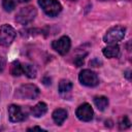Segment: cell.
<instances>
[{
	"label": "cell",
	"mask_w": 132,
	"mask_h": 132,
	"mask_svg": "<svg viewBox=\"0 0 132 132\" xmlns=\"http://www.w3.org/2000/svg\"><path fill=\"white\" fill-rule=\"evenodd\" d=\"M72 89V82L68 79H62L59 84V92L60 93H67L71 91Z\"/></svg>",
	"instance_id": "obj_15"
},
{
	"label": "cell",
	"mask_w": 132,
	"mask_h": 132,
	"mask_svg": "<svg viewBox=\"0 0 132 132\" xmlns=\"http://www.w3.org/2000/svg\"><path fill=\"white\" fill-rule=\"evenodd\" d=\"M23 73H25L29 78H34L36 76V69L31 64H22Z\"/></svg>",
	"instance_id": "obj_14"
},
{
	"label": "cell",
	"mask_w": 132,
	"mask_h": 132,
	"mask_svg": "<svg viewBox=\"0 0 132 132\" xmlns=\"http://www.w3.org/2000/svg\"><path fill=\"white\" fill-rule=\"evenodd\" d=\"M93 109L89 103H82L76 109V117L78 120L84 122H89L93 119Z\"/></svg>",
	"instance_id": "obj_8"
},
{
	"label": "cell",
	"mask_w": 132,
	"mask_h": 132,
	"mask_svg": "<svg viewBox=\"0 0 132 132\" xmlns=\"http://www.w3.org/2000/svg\"><path fill=\"white\" fill-rule=\"evenodd\" d=\"M21 2H28V1H30V0H20Z\"/></svg>",
	"instance_id": "obj_24"
},
{
	"label": "cell",
	"mask_w": 132,
	"mask_h": 132,
	"mask_svg": "<svg viewBox=\"0 0 132 132\" xmlns=\"http://www.w3.org/2000/svg\"><path fill=\"white\" fill-rule=\"evenodd\" d=\"M38 4L44 13L50 16H56L62 10V5L58 0H38Z\"/></svg>",
	"instance_id": "obj_1"
},
{
	"label": "cell",
	"mask_w": 132,
	"mask_h": 132,
	"mask_svg": "<svg viewBox=\"0 0 132 132\" xmlns=\"http://www.w3.org/2000/svg\"><path fill=\"white\" fill-rule=\"evenodd\" d=\"M90 65H92V66H94V67H98V66L101 65V62H100L98 59H94V60H92V61L90 62Z\"/></svg>",
	"instance_id": "obj_20"
},
{
	"label": "cell",
	"mask_w": 132,
	"mask_h": 132,
	"mask_svg": "<svg viewBox=\"0 0 132 132\" xmlns=\"http://www.w3.org/2000/svg\"><path fill=\"white\" fill-rule=\"evenodd\" d=\"M16 33L14 29L9 25H2L0 27V45H8L10 44Z\"/></svg>",
	"instance_id": "obj_6"
},
{
	"label": "cell",
	"mask_w": 132,
	"mask_h": 132,
	"mask_svg": "<svg viewBox=\"0 0 132 132\" xmlns=\"http://www.w3.org/2000/svg\"><path fill=\"white\" fill-rule=\"evenodd\" d=\"M4 67H5V59L0 56V72L3 71Z\"/></svg>",
	"instance_id": "obj_21"
},
{
	"label": "cell",
	"mask_w": 132,
	"mask_h": 132,
	"mask_svg": "<svg viewBox=\"0 0 132 132\" xmlns=\"http://www.w3.org/2000/svg\"><path fill=\"white\" fill-rule=\"evenodd\" d=\"M35 130H38V131H45L44 129L40 128V127H33V128H29L28 131H35Z\"/></svg>",
	"instance_id": "obj_22"
},
{
	"label": "cell",
	"mask_w": 132,
	"mask_h": 132,
	"mask_svg": "<svg viewBox=\"0 0 132 132\" xmlns=\"http://www.w3.org/2000/svg\"><path fill=\"white\" fill-rule=\"evenodd\" d=\"M120 54V47L114 43L103 48V55L107 58H116Z\"/></svg>",
	"instance_id": "obj_11"
},
{
	"label": "cell",
	"mask_w": 132,
	"mask_h": 132,
	"mask_svg": "<svg viewBox=\"0 0 132 132\" xmlns=\"http://www.w3.org/2000/svg\"><path fill=\"white\" fill-rule=\"evenodd\" d=\"M32 114L36 118H40L42 116H44L47 111V105L44 102H39L37 103L33 108H32Z\"/></svg>",
	"instance_id": "obj_12"
},
{
	"label": "cell",
	"mask_w": 132,
	"mask_h": 132,
	"mask_svg": "<svg viewBox=\"0 0 132 132\" xmlns=\"http://www.w3.org/2000/svg\"><path fill=\"white\" fill-rule=\"evenodd\" d=\"M53 48L58 52L60 55H65L68 53V51L70 50L71 46V42L68 36H62L61 38H59L58 40L53 41L52 43Z\"/></svg>",
	"instance_id": "obj_7"
},
{
	"label": "cell",
	"mask_w": 132,
	"mask_h": 132,
	"mask_svg": "<svg viewBox=\"0 0 132 132\" xmlns=\"http://www.w3.org/2000/svg\"><path fill=\"white\" fill-rule=\"evenodd\" d=\"M125 31H126V29L123 28V27H121V26L112 27V28H110L106 32V34L103 37V40L106 43L114 44V43H117L118 41H120V40H122L124 38Z\"/></svg>",
	"instance_id": "obj_4"
},
{
	"label": "cell",
	"mask_w": 132,
	"mask_h": 132,
	"mask_svg": "<svg viewBox=\"0 0 132 132\" xmlns=\"http://www.w3.org/2000/svg\"><path fill=\"white\" fill-rule=\"evenodd\" d=\"M43 82H44V85H51V78L50 77H44Z\"/></svg>",
	"instance_id": "obj_23"
},
{
	"label": "cell",
	"mask_w": 132,
	"mask_h": 132,
	"mask_svg": "<svg viewBox=\"0 0 132 132\" xmlns=\"http://www.w3.org/2000/svg\"><path fill=\"white\" fill-rule=\"evenodd\" d=\"M67 118V111L63 108L55 109L53 112V120L57 125H62Z\"/></svg>",
	"instance_id": "obj_10"
},
{
	"label": "cell",
	"mask_w": 132,
	"mask_h": 132,
	"mask_svg": "<svg viewBox=\"0 0 132 132\" xmlns=\"http://www.w3.org/2000/svg\"><path fill=\"white\" fill-rule=\"evenodd\" d=\"M78 79H79L80 84H82L84 86H87V87H95L99 84V78H98L97 74L90 69L82 70L78 75Z\"/></svg>",
	"instance_id": "obj_5"
},
{
	"label": "cell",
	"mask_w": 132,
	"mask_h": 132,
	"mask_svg": "<svg viewBox=\"0 0 132 132\" xmlns=\"http://www.w3.org/2000/svg\"><path fill=\"white\" fill-rule=\"evenodd\" d=\"M36 9L33 6H26L21 8V10L16 13L15 15V21L22 25H27L29 23H31L35 16H36Z\"/></svg>",
	"instance_id": "obj_3"
},
{
	"label": "cell",
	"mask_w": 132,
	"mask_h": 132,
	"mask_svg": "<svg viewBox=\"0 0 132 132\" xmlns=\"http://www.w3.org/2000/svg\"><path fill=\"white\" fill-rule=\"evenodd\" d=\"M10 72L13 76H20L21 74H23V66L19 61H14L11 65V69Z\"/></svg>",
	"instance_id": "obj_16"
},
{
	"label": "cell",
	"mask_w": 132,
	"mask_h": 132,
	"mask_svg": "<svg viewBox=\"0 0 132 132\" xmlns=\"http://www.w3.org/2000/svg\"><path fill=\"white\" fill-rule=\"evenodd\" d=\"M39 95V89L35 85H23L21 86L16 92L15 96L20 99H35Z\"/></svg>",
	"instance_id": "obj_2"
},
{
	"label": "cell",
	"mask_w": 132,
	"mask_h": 132,
	"mask_svg": "<svg viewBox=\"0 0 132 132\" xmlns=\"http://www.w3.org/2000/svg\"><path fill=\"white\" fill-rule=\"evenodd\" d=\"M15 4H16L15 0H2L3 8L6 11H12L15 7Z\"/></svg>",
	"instance_id": "obj_17"
},
{
	"label": "cell",
	"mask_w": 132,
	"mask_h": 132,
	"mask_svg": "<svg viewBox=\"0 0 132 132\" xmlns=\"http://www.w3.org/2000/svg\"><path fill=\"white\" fill-rule=\"evenodd\" d=\"M85 56H86V54H85L84 56H77V57L75 58L74 63H75V65H76L77 67L82 66V64H84V60H85Z\"/></svg>",
	"instance_id": "obj_19"
},
{
	"label": "cell",
	"mask_w": 132,
	"mask_h": 132,
	"mask_svg": "<svg viewBox=\"0 0 132 132\" xmlns=\"http://www.w3.org/2000/svg\"><path fill=\"white\" fill-rule=\"evenodd\" d=\"M130 125H131V123H130V120L128 119V117H124V118H122V120L120 121V128L121 129H127V128H129L130 127Z\"/></svg>",
	"instance_id": "obj_18"
},
{
	"label": "cell",
	"mask_w": 132,
	"mask_h": 132,
	"mask_svg": "<svg viewBox=\"0 0 132 132\" xmlns=\"http://www.w3.org/2000/svg\"><path fill=\"white\" fill-rule=\"evenodd\" d=\"M94 103L99 110H104L108 105V99L104 96H96L94 98Z\"/></svg>",
	"instance_id": "obj_13"
},
{
	"label": "cell",
	"mask_w": 132,
	"mask_h": 132,
	"mask_svg": "<svg viewBox=\"0 0 132 132\" xmlns=\"http://www.w3.org/2000/svg\"><path fill=\"white\" fill-rule=\"evenodd\" d=\"M8 116H9V120L13 123H18V122H22L27 118L26 112L23 111V109L15 104H11L8 107Z\"/></svg>",
	"instance_id": "obj_9"
}]
</instances>
